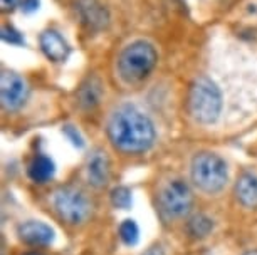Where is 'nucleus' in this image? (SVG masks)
<instances>
[{"label":"nucleus","instance_id":"11","mask_svg":"<svg viewBox=\"0 0 257 255\" xmlns=\"http://www.w3.org/2000/svg\"><path fill=\"white\" fill-rule=\"evenodd\" d=\"M235 196L247 208L257 206V175L252 171H244L237 180Z\"/></svg>","mask_w":257,"mask_h":255},{"label":"nucleus","instance_id":"5","mask_svg":"<svg viewBox=\"0 0 257 255\" xmlns=\"http://www.w3.org/2000/svg\"><path fill=\"white\" fill-rule=\"evenodd\" d=\"M56 211L64 222L71 225L82 223L91 215V203L86 193L76 186H61L52 198Z\"/></svg>","mask_w":257,"mask_h":255},{"label":"nucleus","instance_id":"21","mask_svg":"<svg viewBox=\"0 0 257 255\" xmlns=\"http://www.w3.org/2000/svg\"><path fill=\"white\" fill-rule=\"evenodd\" d=\"M145 255H162V252H160L158 248H152V250H148V252L145 253Z\"/></svg>","mask_w":257,"mask_h":255},{"label":"nucleus","instance_id":"12","mask_svg":"<svg viewBox=\"0 0 257 255\" xmlns=\"http://www.w3.org/2000/svg\"><path fill=\"white\" fill-rule=\"evenodd\" d=\"M86 171H88L89 181L94 186H104L108 183L109 178V161L106 153L94 151L93 155L88 158V165H86Z\"/></svg>","mask_w":257,"mask_h":255},{"label":"nucleus","instance_id":"17","mask_svg":"<svg viewBox=\"0 0 257 255\" xmlns=\"http://www.w3.org/2000/svg\"><path fill=\"white\" fill-rule=\"evenodd\" d=\"M111 201L116 208H123L128 210L132 206V191H130L126 186H118L111 191Z\"/></svg>","mask_w":257,"mask_h":255},{"label":"nucleus","instance_id":"22","mask_svg":"<svg viewBox=\"0 0 257 255\" xmlns=\"http://www.w3.org/2000/svg\"><path fill=\"white\" fill-rule=\"evenodd\" d=\"M245 255H257V250H252V252H247Z\"/></svg>","mask_w":257,"mask_h":255},{"label":"nucleus","instance_id":"3","mask_svg":"<svg viewBox=\"0 0 257 255\" xmlns=\"http://www.w3.org/2000/svg\"><path fill=\"white\" fill-rule=\"evenodd\" d=\"M158 61L157 49L147 41H135L118 56V74L128 84L148 78Z\"/></svg>","mask_w":257,"mask_h":255},{"label":"nucleus","instance_id":"6","mask_svg":"<svg viewBox=\"0 0 257 255\" xmlns=\"http://www.w3.org/2000/svg\"><path fill=\"white\" fill-rule=\"evenodd\" d=\"M163 210L170 216H183L192 208L193 196L192 190L183 180H172L165 185L160 195Z\"/></svg>","mask_w":257,"mask_h":255},{"label":"nucleus","instance_id":"18","mask_svg":"<svg viewBox=\"0 0 257 255\" xmlns=\"http://www.w3.org/2000/svg\"><path fill=\"white\" fill-rule=\"evenodd\" d=\"M2 39L4 42H7V44H12V46H21L24 44V39L22 36L19 34L16 29L12 27H2Z\"/></svg>","mask_w":257,"mask_h":255},{"label":"nucleus","instance_id":"4","mask_svg":"<svg viewBox=\"0 0 257 255\" xmlns=\"http://www.w3.org/2000/svg\"><path fill=\"white\" fill-rule=\"evenodd\" d=\"M227 165L219 155L198 153L192 160V180L198 188L207 193H215L227 183Z\"/></svg>","mask_w":257,"mask_h":255},{"label":"nucleus","instance_id":"2","mask_svg":"<svg viewBox=\"0 0 257 255\" xmlns=\"http://www.w3.org/2000/svg\"><path fill=\"white\" fill-rule=\"evenodd\" d=\"M224 108V94L219 84L208 74L193 79L188 93V109L192 118L200 124H213Z\"/></svg>","mask_w":257,"mask_h":255},{"label":"nucleus","instance_id":"23","mask_svg":"<svg viewBox=\"0 0 257 255\" xmlns=\"http://www.w3.org/2000/svg\"><path fill=\"white\" fill-rule=\"evenodd\" d=\"M29 255H41V253H29Z\"/></svg>","mask_w":257,"mask_h":255},{"label":"nucleus","instance_id":"15","mask_svg":"<svg viewBox=\"0 0 257 255\" xmlns=\"http://www.w3.org/2000/svg\"><path fill=\"white\" fill-rule=\"evenodd\" d=\"M119 237L126 245H135L140 238V230L135 220H124L119 225Z\"/></svg>","mask_w":257,"mask_h":255},{"label":"nucleus","instance_id":"9","mask_svg":"<svg viewBox=\"0 0 257 255\" xmlns=\"http://www.w3.org/2000/svg\"><path fill=\"white\" fill-rule=\"evenodd\" d=\"M41 49L47 56V59L54 62H62L69 56V44L57 31H49L41 34Z\"/></svg>","mask_w":257,"mask_h":255},{"label":"nucleus","instance_id":"10","mask_svg":"<svg viewBox=\"0 0 257 255\" xmlns=\"http://www.w3.org/2000/svg\"><path fill=\"white\" fill-rule=\"evenodd\" d=\"M19 235L24 242L31 245H47L54 240V232L49 225L42 222H27L19 227Z\"/></svg>","mask_w":257,"mask_h":255},{"label":"nucleus","instance_id":"19","mask_svg":"<svg viewBox=\"0 0 257 255\" xmlns=\"http://www.w3.org/2000/svg\"><path fill=\"white\" fill-rule=\"evenodd\" d=\"M21 6L26 12H32L39 7V0H22Z\"/></svg>","mask_w":257,"mask_h":255},{"label":"nucleus","instance_id":"8","mask_svg":"<svg viewBox=\"0 0 257 255\" xmlns=\"http://www.w3.org/2000/svg\"><path fill=\"white\" fill-rule=\"evenodd\" d=\"M76 11L81 22L84 24L89 31H101L108 26L109 16L108 11L101 6L98 0H77Z\"/></svg>","mask_w":257,"mask_h":255},{"label":"nucleus","instance_id":"13","mask_svg":"<svg viewBox=\"0 0 257 255\" xmlns=\"http://www.w3.org/2000/svg\"><path fill=\"white\" fill-rule=\"evenodd\" d=\"M54 163L49 156L46 155H37L29 165V176L32 178L37 183H46L49 181L52 176H54Z\"/></svg>","mask_w":257,"mask_h":255},{"label":"nucleus","instance_id":"1","mask_svg":"<svg viewBox=\"0 0 257 255\" xmlns=\"http://www.w3.org/2000/svg\"><path fill=\"white\" fill-rule=\"evenodd\" d=\"M109 141L124 153H143L155 141V126L148 116L132 106H121L108 123Z\"/></svg>","mask_w":257,"mask_h":255},{"label":"nucleus","instance_id":"16","mask_svg":"<svg viewBox=\"0 0 257 255\" xmlns=\"http://www.w3.org/2000/svg\"><path fill=\"white\" fill-rule=\"evenodd\" d=\"M81 103L84 106H94L99 101V84L89 81L88 84H84L79 91Z\"/></svg>","mask_w":257,"mask_h":255},{"label":"nucleus","instance_id":"7","mask_svg":"<svg viewBox=\"0 0 257 255\" xmlns=\"http://www.w3.org/2000/svg\"><path fill=\"white\" fill-rule=\"evenodd\" d=\"M29 98V86L16 72L4 71L0 78V101L4 109L17 111L21 109Z\"/></svg>","mask_w":257,"mask_h":255},{"label":"nucleus","instance_id":"20","mask_svg":"<svg viewBox=\"0 0 257 255\" xmlns=\"http://www.w3.org/2000/svg\"><path fill=\"white\" fill-rule=\"evenodd\" d=\"M21 2H22V0H0V4H2V11H4V12L12 11V9H14V7H17Z\"/></svg>","mask_w":257,"mask_h":255},{"label":"nucleus","instance_id":"14","mask_svg":"<svg viewBox=\"0 0 257 255\" xmlns=\"http://www.w3.org/2000/svg\"><path fill=\"white\" fill-rule=\"evenodd\" d=\"M212 228H213L212 220L205 215H195L190 220V223H188V230H190V233L193 235V237H198V238L207 237V235L212 232Z\"/></svg>","mask_w":257,"mask_h":255}]
</instances>
